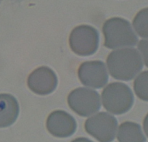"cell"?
I'll return each instance as SVG.
<instances>
[{"label":"cell","instance_id":"cell-1","mask_svg":"<svg viewBox=\"0 0 148 142\" xmlns=\"http://www.w3.org/2000/svg\"><path fill=\"white\" fill-rule=\"evenodd\" d=\"M110 74L115 79L131 81L143 68L142 57L136 49L123 48L111 52L107 58Z\"/></svg>","mask_w":148,"mask_h":142},{"label":"cell","instance_id":"cell-2","mask_svg":"<svg viewBox=\"0 0 148 142\" xmlns=\"http://www.w3.org/2000/svg\"><path fill=\"white\" fill-rule=\"evenodd\" d=\"M105 46L109 49L133 46L137 43V37L130 23L122 18H111L105 23L102 28Z\"/></svg>","mask_w":148,"mask_h":142},{"label":"cell","instance_id":"cell-3","mask_svg":"<svg viewBox=\"0 0 148 142\" xmlns=\"http://www.w3.org/2000/svg\"><path fill=\"white\" fill-rule=\"evenodd\" d=\"M102 102L105 110L113 115H122L132 108L134 95L127 85L112 83L102 92Z\"/></svg>","mask_w":148,"mask_h":142},{"label":"cell","instance_id":"cell-4","mask_svg":"<svg viewBox=\"0 0 148 142\" xmlns=\"http://www.w3.org/2000/svg\"><path fill=\"white\" fill-rule=\"evenodd\" d=\"M85 130L99 142H112L118 130L116 117L108 113H99L86 120Z\"/></svg>","mask_w":148,"mask_h":142},{"label":"cell","instance_id":"cell-5","mask_svg":"<svg viewBox=\"0 0 148 142\" xmlns=\"http://www.w3.org/2000/svg\"><path fill=\"white\" fill-rule=\"evenodd\" d=\"M71 50L80 56H89L97 52L99 46V33L89 25H80L74 28L69 37Z\"/></svg>","mask_w":148,"mask_h":142},{"label":"cell","instance_id":"cell-6","mask_svg":"<svg viewBox=\"0 0 148 142\" xmlns=\"http://www.w3.org/2000/svg\"><path fill=\"white\" fill-rule=\"evenodd\" d=\"M68 103L71 110L82 117L92 116L101 107L99 94L87 88H78L72 91L68 96Z\"/></svg>","mask_w":148,"mask_h":142},{"label":"cell","instance_id":"cell-7","mask_svg":"<svg viewBox=\"0 0 148 142\" xmlns=\"http://www.w3.org/2000/svg\"><path fill=\"white\" fill-rule=\"evenodd\" d=\"M79 80L84 86L100 89L107 84L108 73L104 62L89 61L80 65L78 70Z\"/></svg>","mask_w":148,"mask_h":142},{"label":"cell","instance_id":"cell-8","mask_svg":"<svg viewBox=\"0 0 148 142\" xmlns=\"http://www.w3.org/2000/svg\"><path fill=\"white\" fill-rule=\"evenodd\" d=\"M27 84L30 90L39 95L52 93L58 86V78L52 69L48 67H40L29 75Z\"/></svg>","mask_w":148,"mask_h":142},{"label":"cell","instance_id":"cell-9","mask_svg":"<svg viewBox=\"0 0 148 142\" xmlns=\"http://www.w3.org/2000/svg\"><path fill=\"white\" fill-rule=\"evenodd\" d=\"M47 129L51 135L57 138H68L76 132L77 123L74 117L62 110L54 111L48 116Z\"/></svg>","mask_w":148,"mask_h":142},{"label":"cell","instance_id":"cell-10","mask_svg":"<svg viewBox=\"0 0 148 142\" xmlns=\"http://www.w3.org/2000/svg\"><path fill=\"white\" fill-rule=\"evenodd\" d=\"M19 104L13 96L0 94V128L12 126L19 115Z\"/></svg>","mask_w":148,"mask_h":142},{"label":"cell","instance_id":"cell-11","mask_svg":"<svg viewBox=\"0 0 148 142\" xmlns=\"http://www.w3.org/2000/svg\"><path fill=\"white\" fill-rule=\"evenodd\" d=\"M119 142H146V137L139 124L134 122H123L118 128Z\"/></svg>","mask_w":148,"mask_h":142},{"label":"cell","instance_id":"cell-12","mask_svg":"<svg viewBox=\"0 0 148 142\" xmlns=\"http://www.w3.org/2000/svg\"><path fill=\"white\" fill-rule=\"evenodd\" d=\"M133 26L140 37L148 39V8L138 12L134 19Z\"/></svg>","mask_w":148,"mask_h":142},{"label":"cell","instance_id":"cell-13","mask_svg":"<svg viewBox=\"0 0 148 142\" xmlns=\"http://www.w3.org/2000/svg\"><path fill=\"white\" fill-rule=\"evenodd\" d=\"M134 89L139 99L148 102V71L142 72L136 78Z\"/></svg>","mask_w":148,"mask_h":142},{"label":"cell","instance_id":"cell-14","mask_svg":"<svg viewBox=\"0 0 148 142\" xmlns=\"http://www.w3.org/2000/svg\"><path fill=\"white\" fill-rule=\"evenodd\" d=\"M138 49L142 53L145 65L148 68V39L141 40L138 44Z\"/></svg>","mask_w":148,"mask_h":142},{"label":"cell","instance_id":"cell-15","mask_svg":"<svg viewBox=\"0 0 148 142\" xmlns=\"http://www.w3.org/2000/svg\"><path fill=\"white\" fill-rule=\"evenodd\" d=\"M143 128L145 135L148 137V114L145 117L143 121Z\"/></svg>","mask_w":148,"mask_h":142},{"label":"cell","instance_id":"cell-16","mask_svg":"<svg viewBox=\"0 0 148 142\" xmlns=\"http://www.w3.org/2000/svg\"><path fill=\"white\" fill-rule=\"evenodd\" d=\"M71 142H94V141H92L90 140V139H87V138L80 137V138H77V139H75Z\"/></svg>","mask_w":148,"mask_h":142},{"label":"cell","instance_id":"cell-17","mask_svg":"<svg viewBox=\"0 0 148 142\" xmlns=\"http://www.w3.org/2000/svg\"><path fill=\"white\" fill-rule=\"evenodd\" d=\"M0 2H1V0H0Z\"/></svg>","mask_w":148,"mask_h":142}]
</instances>
